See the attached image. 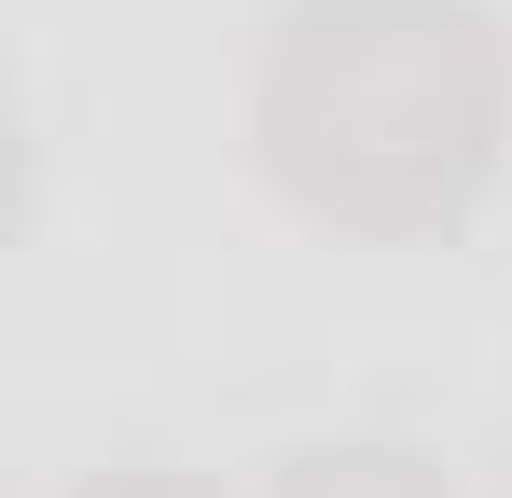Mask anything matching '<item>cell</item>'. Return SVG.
I'll return each instance as SVG.
<instances>
[{"label": "cell", "mask_w": 512, "mask_h": 498, "mask_svg": "<svg viewBox=\"0 0 512 498\" xmlns=\"http://www.w3.org/2000/svg\"><path fill=\"white\" fill-rule=\"evenodd\" d=\"M512 83L471 0H291L250 70L263 180L333 236H443L485 208Z\"/></svg>", "instance_id": "6da1fadb"}, {"label": "cell", "mask_w": 512, "mask_h": 498, "mask_svg": "<svg viewBox=\"0 0 512 498\" xmlns=\"http://www.w3.org/2000/svg\"><path fill=\"white\" fill-rule=\"evenodd\" d=\"M277 498H457V485L429 471L416 443H305L277 471Z\"/></svg>", "instance_id": "7a4b0ae2"}, {"label": "cell", "mask_w": 512, "mask_h": 498, "mask_svg": "<svg viewBox=\"0 0 512 498\" xmlns=\"http://www.w3.org/2000/svg\"><path fill=\"white\" fill-rule=\"evenodd\" d=\"M70 498H208V485H180V471H97V485H70Z\"/></svg>", "instance_id": "3957f363"}]
</instances>
